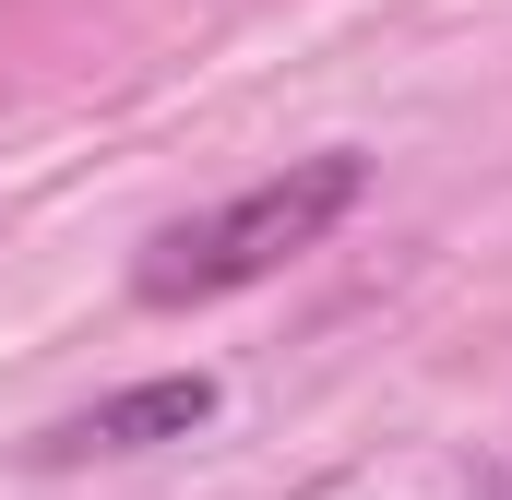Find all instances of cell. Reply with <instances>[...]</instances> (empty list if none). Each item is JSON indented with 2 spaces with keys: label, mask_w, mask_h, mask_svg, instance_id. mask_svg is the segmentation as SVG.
Masks as SVG:
<instances>
[{
  "label": "cell",
  "mask_w": 512,
  "mask_h": 500,
  "mask_svg": "<svg viewBox=\"0 0 512 500\" xmlns=\"http://www.w3.org/2000/svg\"><path fill=\"white\" fill-rule=\"evenodd\" d=\"M215 405H227V381H215V370H155V381H131V393H96L84 417H60V429L36 441V465H96V453L191 441V429H215Z\"/></svg>",
  "instance_id": "2"
},
{
  "label": "cell",
  "mask_w": 512,
  "mask_h": 500,
  "mask_svg": "<svg viewBox=\"0 0 512 500\" xmlns=\"http://www.w3.org/2000/svg\"><path fill=\"white\" fill-rule=\"evenodd\" d=\"M358 203H370V155H358V143L286 155L274 179L227 191V203H203V215H179V227H155L143 262H131V298H143V310L239 298V286H262V274H286L298 250H322Z\"/></svg>",
  "instance_id": "1"
}]
</instances>
